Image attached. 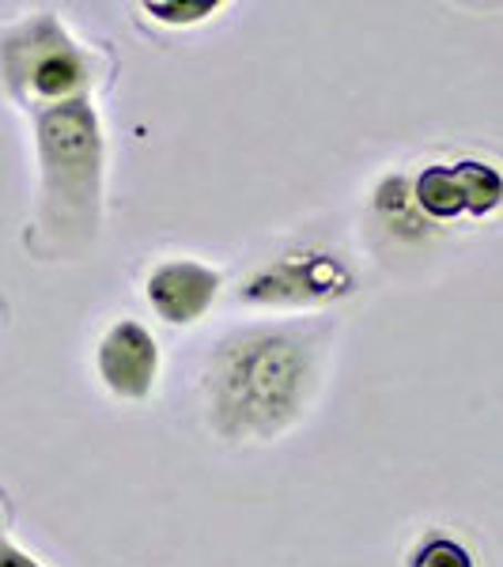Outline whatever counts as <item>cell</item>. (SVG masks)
Masks as SVG:
<instances>
[{
	"mask_svg": "<svg viewBox=\"0 0 503 567\" xmlns=\"http://www.w3.org/2000/svg\"><path fill=\"white\" fill-rule=\"evenodd\" d=\"M144 12L152 16L155 23H167V27H194V23H205L213 20V16L219 12L216 0H194V4H160V0H148L144 4Z\"/></svg>",
	"mask_w": 503,
	"mask_h": 567,
	"instance_id": "30bf717a",
	"label": "cell"
},
{
	"mask_svg": "<svg viewBox=\"0 0 503 567\" xmlns=\"http://www.w3.org/2000/svg\"><path fill=\"white\" fill-rule=\"evenodd\" d=\"M329 329L261 322L219 337L205 363L208 427L227 443H273L296 427L322 386Z\"/></svg>",
	"mask_w": 503,
	"mask_h": 567,
	"instance_id": "6da1fadb",
	"label": "cell"
},
{
	"mask_svg": "<svg viewBox=\"0 0 503 567\" xmlns=\"http://www.w3.org/2000/svg\"><path fill=\"white\" fill-rule=\"evenodd\" d=\"M219 288H224L219 269L201 258H163L144 277V299L152 315L178 329L201 322L213 310Z\"/></svg>",
	"mask_w": 503,
	"mask_h": 567,
	"instance_id": "8992f818",
	"label": "cell"
},
{
	"mask_svg": "<svg viewBox=\"0 0 503 567\" xmlns=\"http://www.w3.org/2000/svg\"><path fill=\"white\" fill-rule=\"evenodd\" d=\"M95 65L58 12H34L0 27V87L12 103L50 110L88 99Z\"/></svg>",
	"mask_w": 503,
	"mask_h": 567,
	"instance_id": "3957f363",
	"label": "cell"
},
{
	"mask_svg": "<svg viewBox=\"0 0 503 567\" xmlns=\"http://www.w3.org/2000/svg\"><path fill=\"white\" fill-rule=\"evenodd\" d=\"M356 291V272L333 250L299 246L285 250L273 261L258 265L243 284L239 299L265 310H304L349 299Z\"/></svg>",
	"mask_w": 503,
	"mask_h": 567,
	"instance_id": "277c9868",
	"label": "cell"
},
{
	"mask_svg": "<svg viewBox=\"0 0 503 567\" xmlns=\"http://www.w3.org/2000/svg\"><path fill=\"white\" fill-rule=\"evenodd\" d=\"M0 567H45L34 560L23 545L12 542V534H8V526H4V511H0Z\"/></svg>",
	"mask_w": 503,
	"mask_h": 567,
	"instance_id": "8fae6325",
	"label": "cell"
},
{
	"mask_svg": "<svg viewBox=\"0 0 503 567\" xmlns=\"http://www.w3.org/2000/svg\"><path fill=\"white\" fill-rule=\"evenodd\" d=\"M39 231L53 254L88 250L103 224L106 133L88 99L34 110Z\"/></svg>",
	"mask_w": 503,
	"mask_h": 567,
	"instance_id": "7a4b0ae2",
	"label": "cell"
},
{
	"mask_svg": "<svg viewBox=\"0 0 503 567\" xmlns=\"http://www.w3.org/2000/svg\"><path fill=\"white\" fill-rule=\"evenodd\" d=\"M406 567H478V556L451 534H424L409 553Z\"/></svg>",
	"mask_w": 503,
	"mask_h": 567,
	"instance_id": "9c48e42d",
	"label": "cell"
},
{
	"mask_svg": "<svg viewBox=\"0 0 503 567\" xmlns=\"http://www.w3.org/2000/svg\"><path fill=\"white\" fill-rule=\"evenodd\" d=\"M160 341L136 318H117L95 344V374L117 401H148L160 382Z\"/></svg>",
	"mask_w": 503,
	"mask_h": 567,
	"instance_id": "5b68a950",
	"label": "cell"
},
{
	"mask_svg": "<svg viewBox=\"0 0 503 567\" xmlns=\"http://www.w3.org/2000/svg\"><path fill=\"white\" fill-rule=\"evenodd\" d=\"M371 213L387 227V235H394L401 243H424L435 235V224H428L413 200V178L401 175V171L374 182Z\"/></svg>",
	"mask_w": 503,
	"mask_h": 567,
	"instance_id": "52a82bcc",
	"label": "cell"
},
{
	"mask_svg": "<svg viewBox=\"0 0 503 567\" xmlns=\"http://www.w3.org/2000/svg\"><path fill=\"white\" fill-rule=\"evenodd\" d=\"M454 163V175H459L462 186V200H465V216L484 219L496 208H503V171L489 159H473V155H462Z\"/></svg>",
	"mask_w": 503,
	"mask_h": 567,
	"instance_id": "ba28073f",
	"label": "cell"
}]
</instances>
